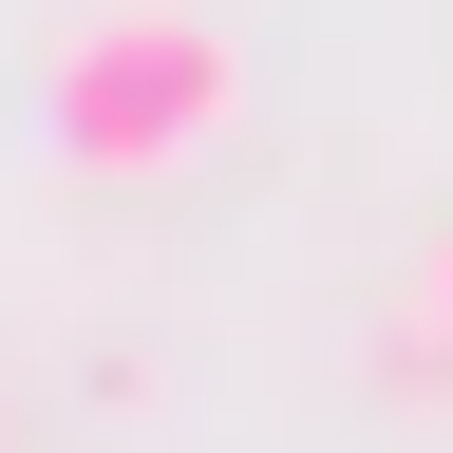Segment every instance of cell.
<instances>
[{
  "label": "cell",
  "instance_id": "6da1fadb",
  "mask_svg": "<svg viewBox=\"0 0 453 453\" xmlns=\"http://www.w3.org/2000/svg\"><path fill=\"white\" fill-rule=\"evenodd\" d=\"M38 133L76 189H170V170H208L246 133V38L208 0H95L38 57Z\"/></svg>",
  "mask_w": 453,
  "mask_h": 453
},
{
  "label": "cell",
  "instance_id": "3957f363",
  "mask_svg": "<svg viewBox=\"0 0 453 453\" xmlns=\"http://www.w3.org/2000/svg\"><path fill=\"white\" fill-rule=\"evenodd\" d=\"M0 453H19V434H0Z\"/></svg>",
  "mask_w": 453,
  "mask_h": 453
},
{
  "label": "cell",
  "instance_id": "7a4b0ae2",
  "mask_svg": "<svg viewBox=\"0 0 453 453\" xmlns=\"http://www.w3.org/2000/svg\"><path fill=\"white\" fill-rule=\"evenodd\" d=\"M396 378H416V396H453V226L416 246V321H396Z\"/></svg>",
  "mask_w": 453,
  "mask_h": 453
}]
</instances>
